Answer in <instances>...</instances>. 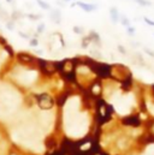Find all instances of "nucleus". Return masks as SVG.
<instances>
[{
    "label": "nucleus",
    "mask_w": 154,
    "mask_h": 155,
    "mask_svg": "<svg viewBox=\"0 0 154 155\" xmlns=\"http://www.w3.org/2000/svg\"><path fill=\"white\" fill-rule=\"evenodd\" d=\"M119 16H120V13H119V11H118V9L117 7H111L109 9V18H111V20H112V23H118L119 22Z\"/></svg>",
    "instance_id": "7ed1b4c3"
},
{
    "label": "nucleus",
    "mask_w": 154,
    "mask_h": 155,
    "mask_svg": "<svg viewBox=\"0 0 154 155\" xmlns=\"http://www.w3.org/2000/svg\"><path fill=\"white\" fill-rule=\"evenodd\" d=\"M36 30H37V33H39V34H41L43 30H45V24H43V23H40Z\"/></svg>",
    "instance_id": "dca6fc26"
},
{
    "label": "nucleus",
    "mask_w": 154,
    "mask_h": 155,
    "mask_svg": "<svg viewBox=\"0 0 154 155\" xmlns=\"http://www.w3.org/2000/svg\"><path fill=\"white\" fill-rule=\"evenodd\" d=\"M145 52H146L147 54H149L150 57H154V53H153V52L150 51V49H148V48H145Z\"/></svg>",
    "instance_id": "6ab92c4d"
},
{
    "label": "nucleus",
    "mask_w": 154,
    "mask_h": 155,
    "mask_svg": "<svg viewBox=\"0 0 154 155\" xmlns=\"http://www.w3.org/2000/svg\"><path fill=\"white\" fill-rule=\"evenodd\" d=\"M36 1H37V5H39L41 9H43V10H51L50 4H47L46 1H43V0H36Z\"/></svg>",
    "instance_id": "9d476101"
},
{
    "label": "nucleus",
    "mask_w": 154,
    "mask_h": 155,
    "mask_svg": "<svg viewBox=\"0 0 154 155\" xmlns=\"http://www.w3.org/2000/svg\"><path fill=\"white\" fill-rule=\"evenodd\" d=\"M6 1H7L9 4H11V3H12V0H6Z\"/></svg>",
    "instance_id": "aec40b11"
},
{
    "label": "nucleus",
    "mask_w": 154,
    "mask_h": 155,
    "mask_svg": "<svg viewBox=\"0 0 154 155\" xmlns=\"http://www.w3.org/2000/svg\"><path fill=\"white\" fill-rule=\"evenodd\" d=\"M91 36V39H92V42H94V43H98V46H100L101 45V39H100V35L96 33V31H94V30H91V33L88 34Z\"/></svg>",
    "instance_id": "423d86ee"
},
{
    "label": "nucleus",
    "mask_w": 154,
    "mask_h": 155,
    "mask_svg": "<svg viewBox=\"0 0 154 155\" xmlns=\"http://www.w3.org/2000/svg\"><path fill=\"white\" fill-rule=\"evenodd\" d=\"M118 51H119L122 54H126V49H125L122 45H119V46H118Z\"/></svg>",
    "instance_id": "a211bd4d"
},
{
    "label": "nucleus",
    "mask_w": 154,
    "mask_h": 155,
    "mask_svg": "<svg viewBox=\"0 0 154 155\" xmlns=\"http://www.w3.org/2000/svg\"><path fill=\"white\" fill-rule=\"evenodd\" d=\"M92 43V39H91V36L89 35H87V36H84L83 39H82V43H81V46H82V48H88L89 47V45Z\"/></svg>",
    "instance_id": "6e6552de"
},
{
    "label": "nucleus",
    "mask_w": 154,
    "mask_h": 155,
    "mask_svg": "<svg viewBox=\"0 0 154 155\" xmlns=\"http://www.w3.org/2000/svg\"><path fill=\"white\" fill-rule=\"evenodd\" d=\"M119 22L122 23V25H124L125 28L130 27V20H129V18H128L125 15H120V16H119Z\"/></svg>",
    "instance_id": "1a4fd4ad"
},
{
    "label": "nucleus",
    "mask_w": 154,
    "mask_h": 155,
    "mask_svg": "<svg viewBox=\"0 0 154 155\" xmlns=\"http://www.w3.org/2000/svg\"><path fill=\"white\" fill-rule=\"evenodd\" d=\"M143 20L146 22V23H147L148 25H150V27H154V20H152L150 18H148V17H143Z\"/></svg>",
    "instance_id": "4468645a"
},
{
    "label": "nucleus",
    "mask_w": 154,
    "mask_h": 155,
    "mask_svg": "<svg viewBox=\"0 0 154 155\" xmlns=\"http://www.w3.org/2000/svg\"><path fill=\"white\" fill-rule=\"evenodd\" d=\"M42 98H43V100L41 101V106L45 107V108H50V107L52 106V100H51V98H50L48 95H46V94H43Z\"/></svg>",
    "instance_id": "0eeeda50"
},
{
    "label": "nucleus",
    "mask_w": 154,
    "mask_h": 155,
    "mask_svg": "<svg viewBox=\"0 0 154 155\" xmlns=\"http://www.w3.org/2000/svg\"><path fill=\"white\" fill-rule=\"evenodd\" d=\"M36 79V72L35 71H27L24 73H22L18 77V81L22 84H30Z\"/></svg>",
    "instance_id": "f257e3e1"
},
{
    "label": "nucleus",
    "mask_w": 154,
    "mask_h": 155,
    "mask_svg": "<svg viewBox=\"0 0 154 155\" xmlns=\"http://www.w3.org/2000/svg\"><path fill=\"white\" fill-rule=\"evenodd\" d=\"M64 1H72V0H64Z\"/></svg>",
    "instance_id": "412c9836"
},
{
    "label": "nucleus",
    "mask_w": 154,
    "mask_h": 155,
    "mask_svg": "<svg viewBox=\"0 0 154 155\" xmlns=\"http://www.w3.org/2000/svg\"><path fill=\"white\" fill-rule=\"evenodd\" d=\"M153 89H154V85H153Z\"/></svg>",
    "instance_id": "4be33fe9"
},
{
    "label": "nucleus",
    "mask_w": 154,
    "mask_h": 155,
    "mask_svg": "<svg viewBox=\"0 0 154 155\" xmlns=\"http://www.w3.org/2000/svg\"><path fill=\"white\" fill-rule=\"evenodd\" d=\"M71 6H78V7H81L84 12H88V13H91V12H93V11H95V10L98 9V5L91 4V3H84V1H76V3H74Z\"/></svg>",
    "instance_id": "f03ea898"
},
{
    "label": "nucleus",
    "mask_w": 154,
    "mask_h": 155,
    "mask_svg": "<svg viewBox=\"0 0 154 155\" xmlns=\"http://www.w3.org/2000/svg\"><path fill=\"white\" fill-rule=\"evenodd\" d=\"M137 4L141 5V6H150V3L147 1V0H136Z\"/></svg>",
    "instance_id": "f8f14e48"
},
{
    "label": "nucleus",
    "mask_w": 154,
    "mask_h": 155,
    "mask_svg": "<svg viewBox=\"0 0 154 155\" xmlns=\"http://www.w3.org/2000/svg\"><path fill=\"white\" fill-rule=\"evenodd\" d=\"M126 30H128V34H129L130 36H134V35H135V28H134V27L130 25V27L126 28Z\"/></svg>",
    "instance_id": "ddd939ff"
},
{
    "label": "nucleus",
    "mask_w": 154,
    "mask_h": 155,
    "mask_svg": "<svg viewBox=\"0 0 154 155\" xmlns=\"http://www.w3.org/2000/svg\"><path fill=\"white\" fill-rule=\"evenodd\" d=\"M146 155H154V146H153V147H149V148L147 149Z\"/></svg>",
    "instance_id": "f3484780"
},
{
    "label": "nucleus",
    "mask_w": 154,
    "mask_h": 155,
    "mask_svg": "<svg viewBox=\"0 0 154 155\" xmlns=\"http://www.w3.org/2000/svg\"><path fill=\"white\" fill-rule=\"evenodd\" d=\"M29 45H30L31 47H36V46L39 45V41H37V39H31V40H30V42H29Z\"/></svg>",
    "instance_id": "2eb2a0df"
},
{
    "label": "nucleus",
    "mask_w": 154,
    "mask_h": 155,
    "mask_svg": "<svg viewBox=\"0 0 154 155\" xmlns=\"http://www.w3.org/2000/svg\"><path fill=\"white\" fill-rule=\"evenodd\" d=\"M72 30H74L75 34H83V31H84L82 27H77V25H75V27L72 28Z\"/></svg>",
    "instance_id": "9b49d317"
},
{
    "label": "nucleus",
    "mask_w": 154,
    "mask_h": 155,
    "mask_svg": "<svg viewBox=\"0 0 154 155\" xmlns=\"http://www.w3.org/2000/svg\"><path fill=\"white\" fill-rule=\"evenodd\" d=\"M50 17H51V19L54 22V23H57V24H59L60 22H61V12L59 10H53L51 12Z\"/></svg>",
    "instance_id": "39448f33"
},
{
    "label": "nucleus",
    "mask_w": 154,
    "mask_h": 155,
    "mask_svg": "<svg viewBox=\"0 0 154 155\" xmlns=\"http://www.w3.org/2000/svg\"><path fill=\"white\" fill-rule=\"evenodd\" d=\"M124 124L125 125H131V126H139L140 125V119L135 116H130V117H126L124 119Z\"/></svg>",
    "instance_id": "20e7f679"
}]
</instances>
